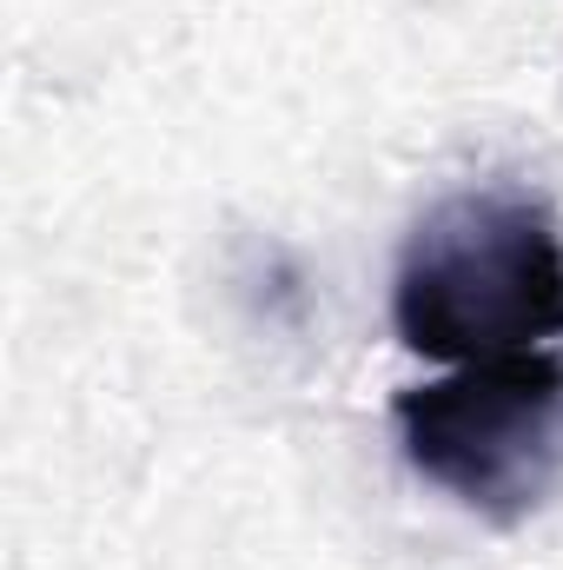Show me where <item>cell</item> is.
Wrapping results in <instances>:
<instances>
[{"label":"cell","instance_id":"1","mask_svg":"<svg viewBox=\"0 0 563 570\" xmlns=\"http://www.w3.org/2000/svg\"><path fill=\"white\" fill-rule=\"evenodd\" d=\"M392 325L437 365H484L563 338V226L511 186L451 193L424 213L392 273Z\"/></svg>","mask_w":563,"mask_h":570},{"label":"cell","instance_id":"2","mask_svg":"<svg viewBox=\"0 0 563 570\" xmlns=\"http://www.w3.org/2000/svg\"><path fill=\"white\" fill-rule=\"evenodd\" d=\"M412 471L484 524H524L563 478V358L517 352L451 365L392 405Z\"/></svg>","mask_w":563,"mask_h":570}]
</instances>
